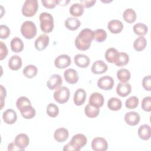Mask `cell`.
Segmentation results:
<instances>
[{
	"mask_svg": "<svg viewBox=\"0 0 151 151\" xmlns=\"http://www.w3.org/2000/svg\"><path fill=\"white\" fill-rule=\"evenodd\" d=\"M119 52L114 48H108L105 52V58L110 63H115L118 57Z\"/></svg>",
	"mask_w": 151,
	"mask_h": 151,
	"instance_id": "28",
	"label": "cell"
},
{
	"mask_svg": "<svg viewBox=\"0 0 151 151\" xmlns=\"http://www.w3.org/2000/svg\"><path fill=\"white\" fill-rule=\"evenodd\" d=\"M39 19L41 31L45 33L52 32L54 28V19L52 15L45 12H42L40 15Z\"/></svg>",
	"mask_w": 151,
	"mask_h": 151,
	"instance_id": "3",
	"label": "cell"
},
{
	"mask_svg": "<svg viewBox=\"0 0 151 151\" xmlns=\"http://www.w3.org/2000/svg\"><path fill=\"white\" fill-rule=\"evenodd\" d=\"M68 135L69 133L68 130L64 127L56 129L54 133V137L55 140L59 143L65 142L68 139Z\"/></svg>",
	"mask_w": 151,
	"mask_h": 151,
	"instance_id": "21",
	"label": "cell"
},
{
	"mask_svg": "<svg viewBox=\"0 0 151 151\" xmlns=\"http://www.w3.org/2000/svg\"><path fill=\"white\" fill-rule=\"evenodd\" d=\"M132 91L131 85L129 83H119L116 87V93L121 97H126Z\"/></svg>",
	"mask_w": 151,
	"mask_h": 151,
	"instance_id": "17",
	"label": "cell"
},
{
	"mask_svg": "<svg viewBox=\"0 0 151 151\" xmlns=\"http://www.w3.org/2000/svg\"><path fill=\"white\" fill-rule=\"evenodd\" d=\"M122 106V101L116 97H111L107 102V107L113 111L119 110Z\"/></svg>",
	"mask_w": 151,
	"mask_h": 151,
	"instance_id": "33",
	"label": "cell"
},
{
	"mask_svg": "<svg viewBox=\"0 0 151 151\" xmlns=\"http://www.w3.org/2000/svg\"><path fill=\"white\" fill-rule=\"evenodd\" d=\"M133 29L135 34L139 36L146 35L148 31L147 27L143 23H137L134 24Z\"/></svg>",
	"mask_w": 151,
	"mask_h": 151,
	"instance_id": "36",
	"label": "cell"
},
{
	"mask_svg": "<svg viewBox=\"0 0 151 151\" xmlns=\"http://www.w3.org/2000/svg\"><path fill=\"white\" fill-rule=\"evenodd\" d=\"M11 31L5 25H0V37L1 39H6L10 35Z\"/></svg>",
	"mask_w": 151,
	"mask_h": 151,
	"instance_id": "43",
	"label": "cell"
},
{
	"mask_svg": "<svg viewBox=\"0 0 151 151\" xmlns=\"http://www.w3.org/2000/svg\"><path fill=\"white\" fill-rule=\"evenodd\" d=\"M117 78L121 83H127L131 77L130 71L126 68H120L117 71Z\"/></svg>",
	"mask_w": 151,
	"mask_h": 151,
	"instance_id": "29",
	"label": "cell"
},
{
	"mask_svg": "<svg viewBox=\"0 0 151 151\" xmlns=\"http://www.w3.org/2000/svg\"><path fill=\"white\" fill-rule=\"evenodd\" d=\"M19 110L22 116L26 119H31L36 114L35 110L31 105L25 106L21 108Z\"/></svg>",
	"mask_w": 151,
	"mask_h": 151,
	"instance_id": "27",
	"label": "cell"
},
{
	"mask_svg": "<svg viewBox=\"0 0 151 151\" xmlns=\"http://www.w3.org/2000/svg\"><path fill=\"white\" fill-rule=\"evenodd\" d=\"M21 32L26 39H32L37 34V27L35 24L31 21L24 22L21 26Z\"/></svg>",
	"mask_w": 151,
	"mask_h": 151,
	"instance_id": "4",
	"label": "cell"
},
{
	"mask_svg": "<svg viewBox=\"0 0 151 151\" xmlns=\"http://www.w3.org/2000/svg\"><path fill=\"white\" fill-rule=\"evenodd\" d=\"M84 113L86 115L90 118H94L97 117L100 113V109L93 107L89 104L86 105L84 109Z\"/></svg>",
	"mask_w": 151,
	"mask_h": 151,
	"instance_id": "37",
	"label": "cell"
},
{
	"mask_svg": "<svg viewBox=\"0 0 151 151\" xmlns=\"http://www.w3.org/2000/svg\"><path fill=\"white\" fill-rule=\"evenodd\" d=\"M71 63V58L67 54H61L58 55L54 60L55 66L60 69L65 68L68 67Z\"/></svg>",
	"mask_w": 151,
	"mask_h": 151,
	"instance_id": "9",
	"label": "cell"
},
{
	"mask_svg": "<svg viewBox=\"0 0 151 151\" xmlns=\"http://www.w3.org/2000/svg\"><path fill=\"white\" fill-rule=\"evenodd\" d=\"M123 24L117 19L110 20L107 24V28L113 34H119L123 29Z\"/></svg>",
	"mask_w": 151,
	"mask_h": 151,
	"instance_id": "20",
	"label": "cell"
},
{
	"mask_svg": "<svg viewBox=\"0 0 151 151\" xmlns=\"http://www.w3.org/2000/svg\"><path fill=\"white\" fill-rule=\"evenodd\" d=\"M38 9V2L37 0H26L22 6V15L26 17H33Z\"/></svg>",
	"mask_w": 151,
	"mask_h": 151,
	"instance_id": "5",
	"label": "cell"
},
{
	"mask_svg": "<svg viewBox=\"0 0 151 151\" xmlns=\"http://www.w3.org/2000/svg\"><path fill=\"white\" fill-rule=\"evenodd\" d=\"M50 41L49 37L46 34L40 35L34 42L35 48L38 51H42L48 45Z\"/></svg>",
	"mask_w": 151,
	"mask_h": 151,
	"instance_id": "13",
	"label": "cell"
},
{
	"mask_svg": "<svg viewBox=\"0 0 151 151\" xmlns=\"http://www.w3.org/2000/svg\"><path fill=\"white\" fill-rule=\"evenodd\" d=\"M104 102L103 96L98 92L91 93L89 97L88 104L93 107L100 108L103 106Z\"/></svg>",
	"mask_w": 151,
	"mask_h": 151,
	"instance_id": "10",
	"label": "cell"
},
{
	"mask_svg": "<svg viewBox=\"0 0 151 151\" xmlns=\"http://www.w3.org/2000/svg\"><path fill=\"white\" fill-rule=\"evenodd\" d=\"M0 94H1V109H2V108L4 107V105L5 104L4 99L6 96V91L5 88H4L2 85H1V93H0Z\"/></svg>",
	"mask_w": 151,
	"mask_h": 151,
	"instance_id": "48",
	"label": "cell"
},
{
	"mask_svg": "<svg viewBox=\"0 0 151 151\" xmlns=\"http://www.w3.org/2000/svg\"><path fill=\"white\" fill-rule=\"evenodd\" d=\"M64 77L65 80L69 84H76L78 82L79 76L77 71L73 68L67 69L64 72Z\"/></svg>",
	"mask_w": 151,
	"mask_h": 151,
	"instance_id": "14",
	"label": "cell"
},
{
	"mask_svg": "<svg viewBox=\"0 0 151 151\" xmlns=\"http://www.w3.org/2000/svg\"><path fill=\"white\" fill-rule=\"evenodd\" d=\"M94 40V31L89 28L82 29L75 39L76 47L81 51L88 50Z\"/></svg>",
	"mask_w": 151,
	"mask_h": 151,
	"instance_id": "1",
	"label": "cell"
},
{
	"mask_svg": "<svg viewBox=\"0 0 151 151\" xmlns=\"http://www.w3.org/2000/svg\"><path fill=\"white\" fill-rule=\"evenodd\" d=\"M107 65L102 60H97L92 65L91 70L95 74H101L107 70Z\"/></svg>",
	"mask_w": 151,
	"mask_h": 151,
	"instance_id": "19",
	"label": "cell"
},
{
	"mask_svg": "<svg viewBox=\"0 0 151 151\" xmlns=\"http://www.w3.org/2000/svg\"><path fill=\"white\" fill-rule=\"evenodd\" d=\"M80 4H81V5L83 7L85 8H90L93 6L95 3L96 2V0H81L80 1Z\"/></svg>",
	"mask_w": 151,
	"mask_h": 151,
	"instance_id": "47",
	"label": "cell"
},
{
	"mask_svg": "<svg viewBox=\"0 0 151 151\" xmlns=\"http://www.w3.org/2000/svg\"><path fill=\"white\" fill-rule=\"evenodd\" d=\"M65 27L71 31L77 29L81 25V22L76 17H68L64 22Z\"/></svg>",
	"mask_w": 151,
	"mask_h": 151,
	"instance_id": "24",
	"label": "cell"
},
{
	"mask_svg": "<svg viewBox=\"0 0 151 151\" xmlns=\"http://www.w3.org/2000/svg\"><path fill=\"white\" fill-rule=\"evenodd\" d=\"M69 12L74 17H80L84 12V7L80 3H74L70 6Z\"/></svg>",
	"mask_w": 151,
	"mask_h": 151,
	"instance_id": "31",
	"label": "cell"
},
{
	"mask_svg": "<svg viewBox=\"0 0 151 151\" xmlns=\"http://www.w3.org/2000/svg\"><path fill=\"white\" fill-rule=\"evenodd\" d=\"M63 83V79L60 75L54 74L50 76L47 82V86L50 90L57 89Z\"/></svg>",
	"mask_w": 151,
	"mask_h": 151,
	"instance_id": "12",
	"label": "cell"
},
{
	"mask_svg": "<svg viewBox=\"0 0 151 151\" xmlns=\"http://www.w3.org/2000/svg\"><path fill=\"white\" fill-rule=\"evenodd\" d=\"M11 48L15 52H20L24 49V45L21 38L15 37L12 39L10 43Z\"/></svg>",
	"mask_w": 151,
	"mask_h": 151,
	"instance_id": "26",
	"label": "cell"
},
{
	"mask_svg": "<svg viewBox=\"0 0 151 151\" xmlns=\"http://www.w3.org/2000/svg\"><path fill=\"white\" fill-rule=\"evenodd\" d=\"M70 2V1L69 0H64V1H60V0H58V5H67L68 3Z\"/></svg>",
	"mask_w": 151,
	"mask_h": 151,
	"instance_id": "50",
	"label": "cell"
},
{
	"mask_svg": "<svg viewBox=\"0 0 151 151\" xmlns=\"http://www.w3.org/2000/svg\"><path fill=\"white\" fill-rule=\"evenodd\" d=\"M14 143L21 150H24L29 143V139L25 133H19L16 136Z\"/></svg>",
	"mask_w": 151,
	"mask_h": 151,
	"instance_id": "11",
	"label": "cell"
},
{
	"mask_svg": "<svg viewBox=\"0 0 151 151\" xmlns=\"http://www.w3.org/2000/svg\"><path fill=\"white\" fill-rule=\"evenodd\" d=\"M22 66V59L18 55H12L8 61V67L12 70H18Z\"/></svg>",
	"mask_w": 151,
	"mask_h": 151,
	"instance_id": "25",
	"label": "cell"
},
{
	"mask_svg": "<svg viewBox=\"0 0 151 151\" xmlns=\"http://www.w3.org/2000/svg\"><path fill=\"white\" fill-rule=\"evenodd\" d=\"M139 99L136 96H131L125 101V106L127 109H133L137 107Z\"/></svg>",
	"mask_w": 151,
	"mask_h": 151,
	"instance_id": "40",
	"label": "cell"
},
{
	"mask_svg": "<svg viewBox=\"0 0 151 151\" xmlns=\"http://www.w3.org/2000/svg\"><path fill=\"white\" fill-rule=\"evenodd\" d=\"M91 147L94 151H106L108 148V143L105 139L96 137L91 142Z\"/></svg>",
	"mask_w": 151,
	"mask_h": 151,
	"instance_id": "7",
	"label": "cell"
},
{
	"mask_svg": "<svg viewBox=\"0 0 151 151\" xmlns=\"http://www.w3.org/2000/svg\"><path fill=\"white\" fill-rule=\"evenodd\" d=\"M114 84V81L113 78L109 76H105L101 77L98 80L97 86L104 90H110L112 89Z\"/></svg>",
	"mask_w": 151,
	"mask_h": 151,
	"instance_id": "8",
	"label": "cell"
},
{
	"mask_svg": "<svg viewBox=\"0 0 151 151\" xmlns=\"http://www.w3.org/2000/svg\"><path fill=\"white\" fill-rule=\"evenodd\" d=\"M70 96V90L65 86H61L57 88L53 94L54 100L60 104H63L68 101Z\"/></svg>",
	"mask_w": 151,
	"mask_h": 151,
	"instance_id": "6",
	"label": "cell"
},
{
	"mask_svg": "<svg viewBox=\"0 0 151 151\" xmlns=\"http://www.w3.org/2000/svg\"><path fill=\"white\" fill-rule=\"evenodd\" d=\"M28 105H31V103L27 97L21 96L19 97L17 100L16 106L18 110H20L23 107Z\"/></svg>",
	"mask_w": 151,
	"mask_h": 151,
	"instance_id": "41",
	"label": "cell"
},
{
	"mask_svg": "<svg viewBox=\"0 0 151 151\" xmlns=\"http://www.w3.org/2000/svg\"><path fill=\"white\" fill-rule=\"evenodd\" d=\"M23 74L28 78H32L34 77L38 73V69L34 65H28L23 70Z\"/></svg>",
	"mask_w": 151,
	"mask_h": 151,
	"instance_id": "34",
	"label": "cell"
},
{
	"mask_svg": "<svg viewBox=\"0 0 151 151\" xmlns=\"http://www.w3.org/2000/svg\"><path fill=\"white\" fill-rule=\"evenodd\" d=\"M8 54V48L5 43L2 41H0V59L2 60L4 59Z\"/></svg>",
	"mask_w": 151,
	"mask_h": 151,
	"instance_id": "46",
	"label": "cell"
},
{
	"mask_svg": "<svg viewBox=\"0 0 151 151\" xmlns=\"http://www.w3.org/2000/svg\"><path fill=\"white\" fill-rule=\"evenodd\" d=\"M8 150H21L20 149H19L14 142L10 143L8 146Z\"/></svg>",
	"mask_w": 151,
	"mask_h": 151,
	"instance_id": "49",
	"label": "cell"
},
{
	"mask_svg": "<svg viewBox=\"0 0 151 151\" xmlns=\"http://www.w3.org/2000/svg\"><path fill=\"white\" fill-rule=\"evenodd\" d=\"M142 86L146 90H151V77L150 75L143 77L142 80Z\"/></svg>",
	"mask_w": 151,
	"mask_h": 151,
	"instance_id": "44",
	"label": "cell"
},
{
	"mask_svg": "<svg viewBox=\"0 0 151 151\" xmlns=\"http://www.w3.org/2000/svg\"><path fill=\"white\" fill-rule=\"evenodd\" d=\"M129 61V55L124 52H119L115 65L117 67H123L127 65Z\"/></svg>",
	"mask_w": 151,
	"mask_h": 151,
	"instance_id": "35",
	"label": "cell"
},
{
	"mask_svg": "<svg viewBox=\"0 0 151 151\" xmlns=\"http://www.w3.org/2000/svg\"><path fill=\"white\" fill-rule=\"evenodd\" d=\"M87 139L84 134L81 133L74 134L72 137L70 142L64 146L63 150L78 151L87 144Z\"/></svg>",
	"mask_w": 151,
	"mask_h": 151,
	"instance_id": "2",
	"label": "cell"
},
{
	"mask_svg": "<svg viewBox=\"0 0 151 151\" xmlns=\"http://www.w3.org/2000/svg\"><path fill=\"white\" fill-rule=\"evenodd\" d=\"M140 120L139 114L136 111H129L124 115V120L130 126L137 125Z\"/></svg>",
	"mask_w": 151,
	"mask_h": 151,
	"instance_id": "15",
	"label": "cell"
},
{
	"mask_svg": "<svg viewBox=\"0 0 151 151\" xmlns=\"http://www.w3.org/2000/svg\"><path fill=\"white\" fill-rule=\"evenodd\" d=\"M107 38V32L104 29H97L94 31V39L99 42L106 40Z\"/></svg>",
	"mask_w": 151,
	"mask_h": 151,
	"instance_id": "38",
	"label": "cell"
},
{
	"mask_svg": "<svg viewBox=\"0 0 151 151\" xmlns=\"http://www.w3.org/2000/svg\"><path fill=\"white\" fill-rule=\"evenodd\" d=\"M2 118L5 123L8 124H14L17 119V113L13 109H8L3 113Z\"/></svg>",
	"mask_w": 151,
	"mask_h": 151,
	"instance_id": "18",
	"label": "cell"
},
{
	"mask_svg": "<svg viewBox=\"0 0 151 151\" xmlns=\"http://www.w3.org/2000/svg\"><path fill=\"white\" fill-rule=\"evenodd\" d=\"M147 45V40L143 36H139L133 42V47L137 51L143 50Z\"/></svg>",
	"mask_w": 151,
	"mask_h": 151,
	"instance_id": "32",
	"label": "cell"
},
{
	"mask_svg": "<svg viewBox=\"0 0 151 151\" xmlns=\"http://www.w3.org/2000/svg\"><path fill=\"white\" fill-rule=\"evenodd\" d=\"M86 99V92L83 88H78L74 93L73 100L76 106H81L84 104Z\"/></svg>",
	"mask_w": 151,
	"mask_h": 151,
	"instance_id": "22",
	"label": "cell"
},
{
	"mask_svg": "<svg viewBox=\"0 0 151 151\" xmlns=\"http://www.w3.org/2000/svg\"><path fill=\"white\" fill-rule=\"evenodd\" d=\"M123 17L124 21L127 23H133L136 19V14L132 8H127L123 12Z\"/></svg>",
	"mask_w": 151,
	"mask_h": 151,
	"instance_id": "30",
	"label": "cell"
},
{
	"mask_svg": "<svg viewBox=\"0 0 151 151\" xmlns=\"http://www.w3.org/2000/svg\"><path fill=\"white\" fill-rule=\"evenodd\" d=\"M142 109L146 111H151V97L146 96L143 98L141 104Z\"/></svg>",
	"mask_w": 151,
	"mask_h": 151,
	"instance_id": "42",
	"label": "cell"
},
{
	"mask_svg": "<svg viewBox=\"0 0 151 151\" xmlns=\"http://www.w3.org/2000/svg\"><path fill=\"white\" fill-rule=\"evenodd\" d=\"M138 135L142 140H149L151 136V129L150 126L146 124L141 125L138 129Z\"/></svg>",
	"mask_w": 151,
	"mask_h": 151,
	"instance_id": "23",
	"label": "cell"
},
{
	"mask_svg": "<svg viewBox=\"0 0 151 151\" xmlns=\"http://www.w3.org/2000/svg\"><path fill=\"white\" fill-rule=\"evenodd\" d=\"M74 61L77 66L80 68H86L90 63V58L85 54H78L74 57Z\"/></svg>",
	"mask_w": 151,
	"mask_h": 151,
	"instance_id": "16",
	"label": "cell"
},
{
	"mask_svg": "<svg viewBox=\"0 0 151 151\" xmlns=\"http://www.w3.org/2000/svg\"><path fill=\"white\" fill-rule=\"evenodd\" d=\"M41 3L44 7L52 9L54 8L56 5H58V0H42Z\"/></svg>",
	"mask_w": 151,
	"mask_h": 151,
	"instance_id": "45",
	"label": "cell"
},
{
	"mask_svg": "<svg viewBox=\"0 0 151 151\" xmlns=\"http://www.w3.org/2000/svg\"><path fill=\"white\" fill-rule=\"evenodd\" d=\"M47 114L51 117H55L59 113L58 106L54 103H50L46 109Z\"/></svg>",
	"mask_w": 151,
	"mask_h": 151,
	"instance_id": "39",
	"label": "cell"
}]
</instances>
